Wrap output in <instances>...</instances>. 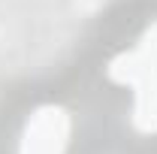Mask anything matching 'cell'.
Returning a JSON list of instances; mask_svg holds the SVG:
<instances>
[{"label": "cell", "mask_w": 157, "mask_h": 154, "mask_svg": "<svg viewBox=\"0 0 157 154\" xmlns=\"http://www.w3.org/2000/svg\"><path fill=\"white\" fill-rule=\"evenodd\" d=\"M73 139V115L58 103H42L24 118L15 154H67Z\"/></svg>", "instance_id": "2"}, {"label": "cell", "mask_w": 157, "mask_h": 154, "mask_svg": "<svg viewBox=\"0 0 157 154\" xmlns=\"http://www.w3.org/2000/svg\"><path fill=\"white\" fill-rule=\"evenodd\" d=\"M106 79L133 91L130 124L142 136H157V21L106 64Z\"/></svg>", "instance_id": "1"}]
</instances>
